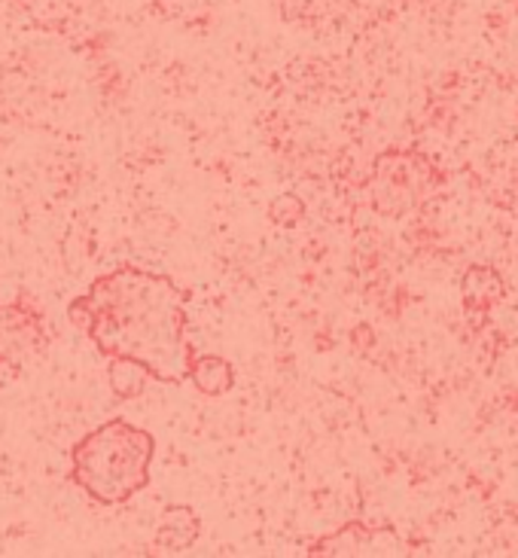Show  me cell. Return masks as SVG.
<instances>
[{"label": "cell", "mask_w": 518, "mask_h": 558, "mask_svg": "<svg viewBox=\"0 0 518 558\" xmlns=\"http://www.w3.org/2000/svg\"><path fill=\"white\" fill-rule=\"evenodd\" d=\"M49 345L44 312L22 293L18 300L0 305V366H22L40 357Z\"/></svg>", "instance_id": "4"}, {"label": "cell", "mask_w": 518, "mask_h": 558, "mask_svg": "<svg viewBox=\"0 0 518 558\" xmlns=\"http://www.w3.org/2000/svg\"><path fill=\"white\" fill-rule=\"evenodd\" d=\"M305 202L296 193H281L269 205V220L278 229H296L305 220Z\"/></svg>", "instance_id": "10"}, {"label": "cell", "mask_w": 518, "mask_h": 558, "mask_svg": "<svg viewBox=\"0 0 518 558\" xmlns=\"http://www.w3.org/2000/svg\"><path fill=\"white\" fill-rule=\"evenodd\" d=\"M186 378L205 397H223L235 388V366L220 354H193Z\"/></svg>", "instance_id": "8"}, {"label": "cell", "mask_w": 518, "mask_h": 558, "mask_svg": "<svg viewBox=\"0 0 518 558\" xmlns=\"http://www.w3.org/2000/svg\"><path fill=\"white\" fill-rule=\"evenodd\" d=\"M198 534H201V519L196 510L189 504H168L156 522L152 544L159 553H186L198 541Z\"/></svg>", "instance_id": "7"}, {"label": "cell", "mask_w": 518, "mask_h": 558, "mask_svg": "<svg viewBox=\"0 0 518 558\" xmlns=\"http://www.w3.org/2000/svg\"><path fill=\"white\" fill-rule=\"evenodd\" d=\"M406 544L394 525H369V522H345L333 534L320 537L305 549L311 558H366V556H403Z\"/></svg>", "instance_id": "5"}, {"label": "cell", "mask_w": 518, "mask_h": 558, "mask_svg": "<svg viewBox=\"0 0 518 558\" xmlns=\"http://www.w3.org/2000/svg\"><path fill=\"white\" fill-rule=\"evenodd\" d=\"M189 290L171 275L120 266L67 302V320L110 357L140 363L152 381L181 385L196 348L186 339Z\"/></svg>", "instance_id": "1"}, {"label": "cell", "mask_w": 518, "mask_h": 558, "mask_svg": "<svg viewBox=\"0 0 518 558\" xmlns=\"http://www.w3.org/2000/svg\"><path fill=\"white\" fill-rule=\"evenodd\" d=\"M147 378L150 373L135 361H122V357H110V366H107V381H110V391L116 393L120 400H137L147 391Z\"/></svg>", "instance_id": "9"}, {"label": "cell", "mask_w": 518, "mask_h": 558, "mask_svg": "<svg viewBox=\"0 0 518 558\" xmlns=\"http://www.w3.org/2000/svg\"><path fill=\"white\" fill-rule=\"evenodd\" d=\"M156 437L150 430L110 418L98 424L71 449V483L101 507H120L152 483Z\"/></svg>", "instance_id": "2"}, {"label": "cell", "mask_w": 518, "mask_h": 558, "mask_svg": "<svg viewBox=\"0 0 518 558\" xmlns=\"http://www.w3.org/2000/svg\"><path fill=\"white\" fill-rule=\"evenodd\" d=\"M445 183L440 166L418 150H384L372 162L369 174V202L372 211L387 220H403L421 211Z\"/></svg>", "instance_id": "3"}, {"label": "cell", "mask_w": 518, "mask_h": 558, "mask_svg": "<svg viewBox=\"0 0 518 558\" xmlns=\"http://www.w3.org/2000/svg\"><path fill=\"white\" fill-rule=\"evenodd\" d=\"M506 296V281L494 266H470L460 278V302L470 317H485Z\"/></svg>", "instance_id": "6"}]
</instances>
